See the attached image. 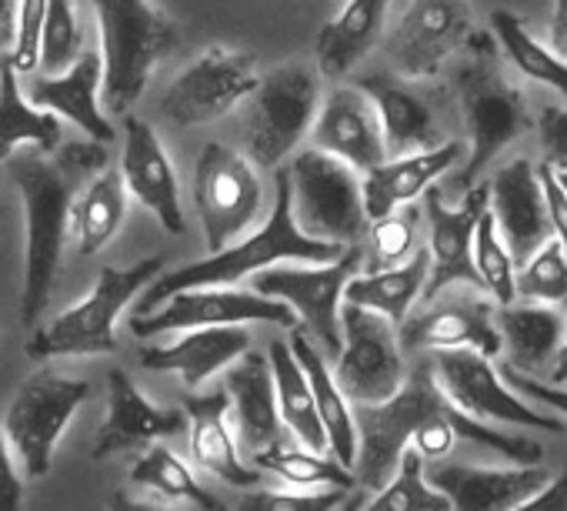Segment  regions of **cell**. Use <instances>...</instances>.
I'll list each match as a JSON object with an SVG mask.
<instances>
[{
    "label": "cell",
    "instance_id": "1",
    "mask_svg": "<svg viewBox=\"0 0 567 511\" xmlns=\"http://www.w3.org/2000/svg\"><path fill=\"white\" fill-rule=\"evenodd\" d=\"M11 177L24 201V288H21V325L34 328L51 302L61 251L71 231V207L84 181L107 167V147L101 141H71L54 154L38 147L14 151L8 157Z\"/></svg>",
    "mask_w": 567,
    "mask_h": 511
},
{
    "label": "cell",
    "instance_id": "2",
    "mask_svg": "<svg viewBox=\"0 0 567 511\" xmlns=\"http://www.w3.org/2000/svg\"><path fill=\"white\" fill-rule=\"evenodd\" d=\"M274 211L270 217L260 224V231H254L244 241L227 244L217 254H207L204 262L184 265L171 275H157L147 288L144 298L137 305V315H151L154 308H161L164 298L187 292V288H230L270 265H328L338 262L348 251L344 244H331V241H318L308 237L291 211V174L277 171V184H274Z\"/></svg>",
    "mask_w": 567,
    "mask_h": 511
},
{
    "label": "cell",
    "instance_id": "3",
    "mask_svg": "<svg viewBox=\"0 0 567 511\" xmlns=\"http://www.w3.org/2000/svg\"><path fill=\"white\" fill-rule=\"evenodd\" d=\"M101 24V64H104V104L111 114H127L161 58L177 44V28L151 0H91Z\"/></svg>",
    "mask_w": 567,
    "mask_h": 511
},
{
    "label": "cell",
    "instance_id": "4",
    "mask_svg": "<svg viewBox=\"0 0 567 511\" xmlns=\"http://www.w3.org/2000/svg\"><path fill=\"white\" fill-rule=\"evenodd\" d=\"M464 51H467V61L457 74V94H461V111H464L467 134H471V144H467L471 151H467V164L457 184L467 191L481 177V171L514 137L527 131V104H524V94L494 64V38L471 34Z\"/></svg>",
    "mask_w": 567,
    "mask_h": 511
},
{
    "label": "cell",
    "instance_id": "5",
    "mask_svg": "<svg viewBox=\"0 0 567 511\" xmlns=\"http://www.w3.org/2000/svg\"><path fill=\"white\" fill-rule=\"evenodd\" d=\"M164 258H144L131 268H104L94 292L74 308L61 311L48 328L34 331L28 341L31 358H68V355H107L117 351V318L157 275Z\"/></svg>",
    "mask_w": 567,
    "mask_h": 511
},
{
    "label": "cell",
    "instance_id": "6",
    "mask_svg": "<svg viewBox=\"0 0 567 511\" xmlns=\"http://www.w3.org/2000/svg\"><path fill=\"white\" fill-rule=\"evenodd\" d=\"M444 391L434 381L431 361H421L411 378L378 405H351L354 408V428H358V458H354V478L364 491H378L391 481V474L401 464L404 448H411V438L417 425L434 415L444 405Z\"/></svg>",
    "mask_w": 567,
    "mask_h": 511
},
{
    "label": "cell",
    "instance_id": "7",
    "mask_svg": "<svg viewBox=\"0 0 567 511\" xmlns=\"http://www.w3.org/2000/svg\"><path fill=\"white\" fill-rule=\"evenodd\" d=\"M291 211L308 237L331 244H358L368 234L361 177L324 151H301L291 164Z\"/></svg>",
    "mask_w": 567,
    "mask_h": 511
},
{
    "label": "cell",
    "instance_id": "8",
    "mask_svg": "<svg viewBox=\"0 0 567 511\" xmlns=\"http://www.w3.org/2000/svg\"><path fill=\"white\" fill-rule=\"evenodd\" d=\"M321 104L318 74L305 64H284L254 88V104L244 121V144L257 167H280L311 131Z\"/></svg>",
    "mask_w": 567,
    "mask_h": 511
},
{
    "label": "cell",
    "instance_id": "9",
    "mask_svg": "<svg viewBox=\"0 0 567 511\" xmlns=\"http://www.w3.org/2000/svg\"><path fill=\"white\" fill-rule=\"evenodd\" d=\"M91 398V385L81 378H64L54 371H41L21 385L14 395L4 435L28 478H44L54 464L58 441L64 438L74 411Z\"/></svg>",
    "mask_w": 567,
    "mask_h": 511
},
{
    "label": "cell",
    "instance_id": "10",
    "mask_svg": "<svg viewBox=\"0 0 567 511\" xmlns=\"http://www.w3.org/2000/svg\"><path fill=\"white\" fill-rule=\"evenodd\" d=\"M361 268V247L351 244L338 262L328 265H270L254 275V292L288 305L305 328L324 345L331 358L341 351V302L348 282Z\"/></svg>",
    "mask_w": 567,
    "mask_h": 511
},
{
    "label": "cell",
    "instance_id": "11",
    "mask_svg": "<svg viewBox=\"0 0 567 511\" xmlns=\"http://www.w3.org/2000/svg\"><path fill=\"white\" fill-rule=\"evenodd\" d=\"M264 204V184L254 161L227 144H207L194 164V207L204 227V244L210 254L240 241V234L257 221Z\"/></svg>",
    "mask_w": 567,
    "mask_h": 511
},
{
    "label": "cell",
    "instance_id": "12",
    "mask_svg": "<svg viewBox=\"0 0 567 511\" xmlns=\"http://www.w3.org/2000/svg\"><path fill=\"white\" fill-rule=\"evenodd\" d=\"M427 361H431L437 388L457 411L477 421H491V425H517V428H537L547 435H564V425L550 415L534 411L501 378V371L491 365L487 355L471 351V348H444V351H434Z\"/></svg>",
    "mask_w": 567,
    "mask_h": 511
},
{
    "label": "cell",
    "instance_id": "13",
    "mask_svg": "<svg viewBox=\"0 0 567 511\" xmlns=\"http://www.w3.org/2000/svg\"><path fill=\"white\" fill-rule=\"evenodd\" d=\"M341 351L331 371L338 388L351 405L388 401L404 385V351L398 341V325L388 318L341 305Z\"/></svg>",
    "mask_w": 567,
    "mask_h": 511
},
{
    "label": "cell",
    "instance_id": "14",
    "mask_svg": "<svg viewBox=\"0 0 567 511\" xmlns=\"http://www.w3.org/2000/svg\"><path fill=\"white\" fill-rule=\"evenodd\" d=\"M257 58L247 51L210 48L164 91L161 111L177 127H204L230 114L257 88Z\"/></svg>",
    "mask_w": 567,
    "mask_h": 511
},
{
    "label": "cell",
    "instance_id": "15",
    "mask_svg": "<svg viewBox=\"0 0 567 511\" xmlns=\"http://www.w3.org/2000/svg\"><path fill=\"white\" fill-rule=\"evenodd\" d=\"M474 34L467 0H411L388 38V61L398 78H434Z\"/></svg>",
    "mask_w": 567,
    "mask_h": 511
},
{
    "label": "cell",
    "instance_id": "16",
    "mask_svg": "<svg viewBox=\"0 0 567 511\" xmlns=\"http://www.w3.org/2000/svg\"><path fill=\"white\" fill-rule=\"evenodd\" d=\"M267 321L280 328H295L298 315L277 302L264 298L257 292H237L230 288H187L161 302L151 315H134L131 331L134 338L167 335V331H194V328H220V325H250Z\"/></svg>",
    "mask_w": 567,
    "mask_h": 511
},
{
    "label": "cell",
    "instance_id": "17",
    "mask_svg": "<svg viewBox=\"0 0 567 511\" xmlns=\"http://www.w3.org/2000/svg\"><path fill=\"white\" fill-rule=\"evenodd\" d=\"M427 224H431V268H427V282L421 298L431 305L437 295H444L451 285H471L481 288L477 268H474V227L481 221V214L487 211V184L467 187L461 207L444 204L441 191L427 187Z\"/></svg>",
    "mask_w": 567,
    "mask_h": 511
},
{
    "label": "cell",
    "instance_id": "18",
    "mask_svg": "<svg viewBox=\"0 0 567 511\" xmlns=\"http://www.w3.org/2000/svg\"><path fill=\"white\" fill-rule=\"evenodd\" d=\"M487 211L514 265H524L544 241H550V217L537 167L524 157L504 164L494 174V181L487 184Z\"/></svg>",
    "mask_w": 567,
    "mask_h": 511
},
{
    "label": "cell",
    "instance_id": "19",
    "mask_svg": "<svg viewBox=\"0 0 567 511\" xmlns=\"http://www.w3.org/2000/svg\"><path fill=\"white\" fill-rule=\"evenodd\" d=\"M311 147L344 161L354 171H371L388 161L384 131L371 98L361 88H338L318 104L311 124Z\"/></svg>",
    "mask_w": 567,
    "mask_h": 511
},
{
    "label": "cell",
    "instance_id": "20",
    "mask_svg": "<svg viewBox=\"0 0 567 511\" xmlns=\"http://www.w3.org/2000/svg\"><path fill=\"white\" fill-rule=\"evenodd\" d=\"M121 177L131 197L144 204L171 234H184V207H181V184L177 171L157 137V131L124 114V154H121Z\"/></svg>",
    "mask_w": 567,
    "mask_h": 511
},
{
    "label": "cell",
    "instance_id": "21",
    "mask_svg": "<svg viewBox=\"0 0 567 511\" xmlns=\"http://www.w3.org/2000/svg\"><path fill=\"white\" fill-rule=\"evenodd\" d=\"M184 431H187L184 408H157L137 391L127 371L121 368L107 371V418L101 421L97 441L91 451L97 461L127 448L151 444L157 438L184 435Z\"/></svg>",
    "mask_w": 567,
    "mask_h": 511
},
{
    "label": "cell",
    "instance_id": "22",
    "mask_svg": "<svg viewBox=\"0 0 567 511\" xmlns=\"http://www.w3.org/2000/svg\"><path fill=\"white\" fill-rule=\"evenodd\" d=\"M427 484L437 488L451 511H511L517 501L547 484L550 471L537 464L477 468V464H431Z\"/></svg>",
    "mask_w": 567,
    "mask_h": 511
},
{
    "label": "cell",
    "instance_id": "23",
    "mask_svg": "<svg viewBox=\"0 0 567 511\" xmlns=\"http://www.w3.org/2000/svg\"><path fill=\"white\" fill-rule=\"evenodd\" d=\"M224 391L230 401V418L237 431V444L247 451V458L267 451L274 441H280V415H277V391L270 361L264 351H244L237 361H230Z\"/></svg>",
    "mask_w": 567,
    "mask_h": 511
},
{
    "label": "cell",
    "instance_id": "24",
    "mask_svg": "<svg viewBox=\"0 0 567 511\" xmlns=\"http://www.w3.org/2000/svg\"><path fill=\"white\" fill-rule=\"evenodd\" d=\"M461 154H464L461 141H441L434 147H424L414 154H398V157L371 167L361 181L368 221H378L404 204H414V197H421L437 177H444L461 161Z\"/></svg>",
    "mask_w": 567,
    "mask_h": 511
},
{
    "label": "cell",
    "instance_id": "25",
    "mask_svg": "<svg viewBox=\"0 0 567 511\" xmlns=\"http://www.w3.org/2000/svg\"><path fill=\"white\" fill-rule=\"evenodd\" d=\"M101 81H104L101 51H81L68 71H61L54 78H38L31 84L28 98L34 108L68 117L91 141L107 144L114 137V127H111V117L101 111Z\"/></svg>",
    "mask_w": 567,
    "mask_h": 511
},
{
    "label": "cell",
    "instance_id": "26",
    "mask_svg": "<svg viewBox=\"0 0 567 511\" xmlns=\"http://www.w3.org/2000/svg\"><path fill=\"white\" fill-rule=\"evenodd\" d=\"M401 351H444L471 348L487 358L501 351V335L494 325V308L487 302H451L437 305L411 321H401L398 331Z\"/></svg>",
    "mask_w": 567,
    "mask_h": 511
},
{
    "label": "cell",
    "instance_id": "27",
    "mask_svg": "<svg viewBox=\"0 0 567 511\" xmlns=\"http://www.w3.org/2000/svg\"><path fill=\"white\" fill-rule=\"evenodd\" d=\"M187 435H190V458L214 478L230 488H250L260 481V471L244 464L237 451V438L230 431V401L227 391L214 395H190L184 398Z\"/></svg>",
    "mask_w": 567,
    "mask_h": 511
},
{
    "label": "cell",
    "instance_id": "28",
    "mask_svg": "<svg viewBox=\"0 0 567 511\" xmlns=\"http://www.w3.org/2000/svg\"><path fill=\"white\" fill-rule=\"evenodd\" d=\"M358 88L371 98V104L378 111L388 154L398 157V154H414V151H424V147L441 144L434 111L408 84V78H398V74H388L384 71V74L364 78Z\"/></svg>",
    "mask_w": 567,
    "mask_h": 511
},
{
    "label": "cell",
    "instance_id": "29",
    "mask_svg": "<svg viewBox=\"0 0 567 511\" xmlns=\"http://www.w3.org/2000/svg\"><path fill=\"white\" fill-rule=\"evenodd\" d=\"M250 348L247 325H220V328H194L184 331L167 348H144L141 368L147 371H177L187 388L204 385L210 375L237 361Z\"/></svg>",
    "mask_w": 567,
    "mask_h": 511
},
{
    "label": "cell",
    "instance_id": "30",
    "mask_svg": "<svg viewBox=\"0 0 567 511\" xmlns=\"http://www.w3.org/2000/svg\"><path fill=\"white\" fill-rule=\"evenodd\" d=\"M391 0H348V8L318 34V71L324 78L351 74L381 41Z\"/></svg>",
    "mask_w": 567,
    "mask_h": 511
},
{
    "label": "cell",
    "instance_id": "31",
    "mask_svg": "<svg viewBox=\"0 0 567 511\" xmlns=\"http://www.w3.org/2000/svg\"><path fill=\"white\" fill-rule=\"evenodd\" d=\"M497 335H501V348L507 351L511 368L534 375L540 371L560 348L567 318L550 308V305H501L494 315Z\"/></svg>",
    "mask_w": 567,
    "mask_h": 511
},
{
    "label": "cell",
    "instance_id": "32",
    "mask_svg": "<svg viewBox=\"0 0 567 511\" xmlns=\"http://www.w3.org/2000/svg\"><path fill=\"white\" fill-rule=\"evenodd\" d=\"M291 355L298 358V365L305 368L308 381H311V391H315V405H318V415H321V425H324V435H328V448L331 454L351 468L354 458H358V428H354V408L351 401L344 398V391L338 388L324 355L311 345V338L305 335V328H291Z\"/></svg>",
    "mask_w": 567,
    "mask_h": 511
},
{
    "label": "cell",
    "instance_id": "33",
    "mask_svg": "<svg viewBox=\"0 0 567 511\" xmlns=\"http://www.w3.org/2000/svg\"><path fill=\"white\" fill-rule=\"evenodd\" d=\"M427 268H431V254L424 247H417L404 265L354 275L344 288V305L374 311V315L388 318L391 325H401V321H408L411 305L424 292Z\"/></svg>",
    "mask_w": 567,
    "mask_h": 511
},
{
    "label": "cell",
    "instance_id": "34",
    "mask_svg": "<svg viewBox=\"0 0 567 511\" xmlns=\"http://www.w3.org/2000/svg\"><path fill=\"white\" fill-rule=\"evenodd\" d=\"M38 147L54 154L61 144V117L34 108L21 91V74L14 71L11 58L0 64V164L21 147Z\"/></svg>",
    "mask_w": 567,
    "mask_h": 511
},
{
    "label": "cell",
    "instance_id": "35",
    "mask_svg": "<svg viewBox=\"0 0 567 511\" xmlns=\"http://www.w3.org/2000/svg\"><path fill=\"white\" fill-rule=\"evenodd\" d=\"M267 361H270V375H274L280 421L288 425V431L298 438V444H305L311 451H324L328 435H324V425H321L315 391H311V381H308L305 368L298 365V358L291 355V348L284 341L270 345Z\"/></svg>",
    "mask_w": 567,
    "mask_h": 511
},
{
    "label": "cell",
    "instance_id": "36",
    "mask_svg": "<svg viewBox=\"0 0 567 511\" xmlns=\"http://www.w3.org/2000/svg\"><path fill=\"white\" fill-rule=\"evenodd\" d=\"M127 187L121 171H97L87 187H81V197H74L71 207V231L78 237L81 254H97L124 224L127 214Z\"/></svg>",
    "mask_w": 567,
    "mask_h": 511
},
{
    "label": "cell",
    "instance_id": "37",
    "mask_svg": "<svg viewBox=\"0 0 567 511\" xmlns=\"http://www.w3.org/2000/svg\"><path fill=\"white\" fill-rule=\"evenodd\" d=\"M491 34L494 41L501 44L504 58L530 81L537 84H547L550 91L564 94L567 98V61H560L550 48H544L517 14L511 11H494L491 14Z\"/></svg>",
    "mask_w": 567,
    "mask_h": 511
},
{
    "label": "cell",
    "instance_id": "38",
    "mask_svg": "<svg viewBox=\"0 0 567 511\" xmlns=\"http://www.w3.org/2000/svg\"><path fill=\"white\" fill-rule=\"evenodd\" d=\"M250 464H260L264 471L284 478L295 488H358V478L351 468H344L338 458H328L324 451H311V448H295L288 441H274L267 451L254 454Z\"/></svg>",
    "mask_w": 567,
    "mask_h": 511
},
{
    "label": "cell",
    "instance_id": "39",
    "mask_svg": "<svg viewBox=\"0 0 567 511\" xmlns=\"http://www.w3.org/2000/svg\"><path fill=\"white\" fill-rule=\"evenodd\" d=\"M131 481L171 501H187L194 511H227V504L214 491H207L167 444H151L131 468Z\"/></svg>",
    "mask_w": 567,
    "mask_h": 511
},
{
    "label": "cell",
    "instance_id": "40",
    "mask_svg": "<svg viewBox=\"0 0 567 511\" xmlns=\"http://www.w3.org/2000/svg\"><path fill=\"white\" fill-rule=\"evenodd\" d=\"M361 511H451V504L437 488L427 484L424 458L414 448H404L391 481L381 484L374 501Z\"/></svg>",
    "mask_w": 567,
    "mask_h": 511
},
{
    "label": "cell",
    "instance_id": "41",
    "mask_svg": "<svg viewBox=\"0 0 567 511\" xmlns=\"http://www.w3.org/2000/svg\"><path fill=\"white\" fill-rule=\"evenodd\" d=\"M471 254H474V268H477L481 288L497 305H511L514 302V258H511V251L504 247V241L497 234V224H494L491 211H484L477 227H474Z\"/></svg>",
    "mask_w": 567,
    "mask_h": 511
},
{
    "label": "cell",
    "instance_id": "42",
    "mask_svg": "<svg viewBox=\"0 0 567 511\" xmlns=\"http://www.w3.org/2000/svg\"><path fill=\"white\" fill-rule=\"evenodd\" d=\"M514 298L544 305L567 302V258L554 237L530 254L520 272H514Z\"/></svg>",
    "mask_w": 567,
    "mask_h": 511
},
{
    "label": "cell",
    "instance_id": "43",
    "mask_svg": "<svg viewBox=\"0 0 567 511\" xmlns=\"http://www.w3.org/2000/svg\"><path fill=\"white\" fill-rule=\"evenodd\" d=\"M81 54V31L74 18L71 0H48V14L41 28V48H38V68L48 71H68Z\"/></svg>",
    "mask_w": 567,
    "mask_h": 511
},
{
    "label": "cell",
    "instance_id": "44",
    "mask_svg": "<svg viewBox=\"0 0 567 511\" xmlns=\"http://www.w3.org/2000/svg\"><path fill=\"white\" fill-rule=\"evenodd\" d=\"M371 272L404 265L417 251V211L411 204L384 214L371 227Z\"/></svg>",
    "mask_w": 567,
    "mask_h": 511
},
{
    "label": "cell",
    "instance_id": "45",
    "mask_svg": "<svg viewBox=\"0 0 567 511\" xmlns=\"http://www.w3.org/2000/svg\"><path fill=\"white\" fill-rule=\"evenodd\" d=\"M351 491L344 488H324V491H247L237 504V511H338L341 501Z\"/></svg>",
    "mask_w": 567,
    "mask_h": 511
},
{
    "label": "cell",
    "instance_id": "46",
    "mask_svg": "<svg viewBox=\"0 0 567 511\" xmlns=\"http://www.w3.org/2000/svg\"><path fill=\"white\" fill-rule=\"evenodd\" d=\"M44 14H48V0H21V8H18V34H14V48H11V64H14L18 74H31L38 68Z\"/></svg>",
    "mask_w": 567,
    "mask_h": 511
},
{
    "label": "cell",
    "instance_id": "47",
    "mask_svg": "<svg viewBox=\"0 0 567 511\" xmlns=\"http://www.w3.org/2000/svg\"><path fill=\"white\" fill-rule=\"evenodd\" d=\"M497 371H501V378H504L520 398H534V401H540V405H547L550 411H560V415L567 418V388H560V385H544V381H537L534 375H524V371H517V368H511V365H501Z\"/></svg>",
    "mask_w": 567,
    "mask_h": 511
},
{
    "label": "cell",
    "instance_id": "48",
    "mask_svg": "<svg viewBox=\"0 0 567 511\" xmlns=\"http://www.w3.org/2000/svg\"><path fill=\"white\" fill-rule=\"evenodd\" d=\"M537 181H540V191H544V204H547V217H550V234H554V241L560 244L564 258H567V194L557 184V174H554V167L547 161L537 164Z\"/></svg>",
    "mask_w": 567,
    "mask_h": 511
},
{
    "label": "cell",
    "instance_id": "49",
    "mask_svg": "<svg viewBox=\"0 0 567 511\" xmlns=\"http://www.w3.org/2000/svg\"><path fill=\"white\" fill-rule=\"evenodd\" d=\"M537 131L544 144V161L554 171H564L567 167V108H544Z\"/></svg>",
    "mask_w": 567,
    "mask_h": 511
},
{
    "label": "cell",
    "instance_id": "50",
    "mask_svg": "<svg viewBox=\"0 0 567 511\" xmlns=\"http://www.w3.org/2000/svg\"><path fill=\"white\" fill-rule=\"evenodd\" d=\"M21 504H24V481L14 468L4 425H0V511H21Z\"/></svg>",
    "mask_w": 567,
    "mask_h": 511
},
{
    "label": "cell",
    "instance_id": "51",
    "mask_svg": "<svg viewBox=\"0 0 567 511\" xmlns=\"http://www.w3.org/2000/svg\"><path fill=\"white\" fill-rule=\"evenodd\" d=\"M511 511H567V464L560 468V474H550L547 484L517 501Z\"/></svg>",
    "mask_w": 567,
    "mask_h": 511
},
{
    "label": "cell",
    "instance_id": "52",
    "mask_svg": "<svg viewBox=\"0 0 567 511\" xmlns=\"http://www.w3.org/2000/svg\"><path fill=\"white\" fill-rule=\"evenodd\" d=\"M18 8H21V0H0V64L11 58V48H14Z\"/></svg>",
    "mask_w": 567,
    "mask_h": 511
},
{
    "label": "cell",
    "instance_id": "53",
    "mask_svg": "<svg viewBox=\"0 0 567 511\" xmlns=\"http://www.w3.org/2000/svg\"><path fill=\"white\" fill-rule=\"evenodd\" d=\"M550 51L567 61V0H554V18H550Z\"/></svg>",
    "mask_w": 567,
    "mask_h": 511
},
{
    "label": "cell",
    "instance_id": "54",
    "mask_svg": "<svg viewBox=\"0 0 567 511\" xmlns=\"http://www.w3.org/2000/svg\"><path fill=\"white\" fill-rule=\"evenodd\" d=\"M107 511H161V508H151V504H144V501H134L127 491H114V494L107 498Z\"/></svg>",
    "mask_w": 567,
    "mask_h": 511
},
{
    "label": "cell",
    "instance_id": "55",
    "mask_svg": "<svg viewBox=\"0 0 567 511\" xmlns=\"http://www.w3.org/2000/svg\"><path fill=\"white\" fill-rule=\"evenodd\" d=\"M564 381H567V328H564L560 348L554 355V371H550V385H564Z\"/></svg>",
    "mask_w": 567,
    "mask_h": 511
},
{
    "label": "cell",
    "instance_id": "56",
    "mask_svg": "<svg viewBox=\"0 0 567 511\" xmlns=\"http://www.w3.org/2000/svg\"><path fill=\"white\" fill-rule=\"evenodd\" d=\"M361 504H364V494L358 491V494H348V498L341 501V508H338V511H361Z\"/></svg>",
    "mask_w": 567,
    "mask_h": 511
},
{
    "label": "cell",
    "instance_id": "57",
    "mask_svg": "<svg viewBox=\"0 0 567 511\" xmlns=\"http://www.w3.org/2000/svg\"><path fill=\"white\" fill-rule=\"evenodd\" d=\"M554 174H557V184H560L564 194H567V167H564V171H554Z\"/></svg>",
    "mask_w": 567,
    "mask_h": 511
}]
</instances>
